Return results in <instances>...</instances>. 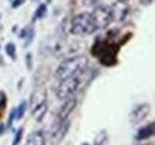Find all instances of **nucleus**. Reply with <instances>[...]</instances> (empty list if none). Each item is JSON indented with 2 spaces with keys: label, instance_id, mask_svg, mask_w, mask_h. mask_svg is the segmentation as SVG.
Returning a JSON list of instances; mask_svg holds the SVG:
<instances>
[{
  "label": "nucleus",
  "instance_id": "obj_1",
  "mask_svg": "<svg viewBox=\"0 0 155 145\" xmlns=\"http://www.w3.org/2000/svg\"><path fill=\"white\" fill-rule=\"evenodd\" d=\"M87 64H88V60L84 55L66 58L58 67V69L55 72V79L61 81V80L71 77V76L80 75L81 72H84L87 69Z\"/></svg>",
  "mask_w": 155,
  "mask_h": 145
},
{
  "label": "nucleus",
  "instance_id": "obj_2",
  "mask_svg": "<svg viewBox=\"0 0 155 145\" xmlns=\"http://www.w3.org/2000/svg\"><path fill=\"white\" fill-rule=\"evenodd\" d=\"M119 51V45L109 40H97L91 53L99 58L100 63L105 67H112L117 63V54Z\"/></svg>",
  "mask_w": 155,
  "mask_h": 145
},
{
  "label": "nucleus",
  "instance_id": "obj_3",
  "mask_svg": "<svg viewBox=\"0 0 155 145\" xmlns=\"http://www.w3.org/2000/svg\"><path fill=\"white\" fill-rule=\"evenodd\" d=\"M87 76V72L85 70L80 75L71 76L60 81V85L56 88V95L58 99H68L73 96L84 85V79Z\"/></svg>",
  "mask_w": 155,
  "mask_h": 145
},
{
  "label": "nucleus",
  "instance_id": "obj_4",
  "mask_svg": "<svg viewBox=\"0 0 155 145\" xmlns=\"http://www.w3.org/2000/svg\"><path fill=\"white\" fill-rule=\"evenodd\" d=\"M94 31H97L96 25L93 23V19L91 13L82 12L79 13L75 17H73L71 23V32L75 36H86L91 35Z\"/></svg>",
  "mask_w": 155,
  "mask_h": 145
},
{
  "label": "nucleus",
  "instance_id": "obj_5",
  "mask_svg": "<svg viewBox=\"0 0 155 145\" xmlns=\"http://www.w3.org/2000/svg\"><path fill=\"white\" fill-rule=\"evenodd\" d=\"M31 113L35 120L41 121L48 109L47 106V92L43 88H37L31 95Z\"/></svg>",
  "mask_w": 155,
  "mask_h": 145
},
{
  "label": "nucleus",
  "instance_id": "obj_6",
  "mask_svg": "<svg viewBox=\"0 0 155 145\" xmlns=\"http://www.w3.org/2000/svg\"><path fill=\"white\" fill-rule=\"evenodd\" d=\"M91 16H92L93 23L96 25V29L99 30V29L106 27L111 23V20L114 19V11L111 7H109L106 5H99L93 10Z\"/></svg>",
  "mask_w": 155,
  "mask_h": 145
},
{
  "label": "nucleus",
  "instance_id": "obj_7",
  "mask_svg": "<svg viewBox=\"0 0 155 145\" xmlns=\"http://www.w3.org/2000/svg\"><path fill=\"white\" fill-rule=\"evenodd\" d=\"M71 127V120L67 119L62 123L55 124V126L53 127V131L50 133V143L51 145H58L66 137L68 130Z\"/></svg>",
  "mask_w": 155,
  "mask_h": 145
},
{
  "label": "nucleus",
  "instance_id": "obj_8",
  "mask_svg": "<svg viewBox=\"0 0 155 145\" xmlns=\"http://www.w3.org/2000/svg\"><path fill=\"white\" fill-rule=\"evenodd\" d=\"M149 112H150V105H148V104L137 105L135 108L130 112V115H129L130 123H131L133 125L142 123V121L148 117Z\"/></svg>",
  "mask_w": 155,
  "mask_h": 145
},
{
  "label": "nucleus",
  "instance_id": "obj_9",
  "mask_svg": "<svg viewBox=\"0 0 155 145\" xmlns=\"http://www.w3.org/2000/svg\"><path fill=\"white\" fill-rule=\"evenodd\" d=\"M75 107H77V99L75 98H68V100L61 106V108L58 111V117H56V124L67 120Z\"/></svg>",
  "mask_w": 155,
  "mask_h": 145
},
{
  "label": "nucleus",
  "instance_id": "obj_10",
  "mask_svg": "<svg viewBox=\"0 0 155 145\" xmlns=\"http://www.w3.org/2000/svg\"><path fill=\"white\" fill-rule=\"evenodd\" d=\"M25 145H45V137L42 131L32 132L28 136Z\"/></svg>",
  "mask_w": 155,
  "mask_h": 145
},
{
  "label": "nucleus",
  "instance_id": "obj_11",
  "mask_svg": "<svg viewBox=\"0 0 155 145\" xmlns=\"http://www.w3.org/2000/svg\"><path fill=\"white\" fill-rule=\"evenodd\" d=\"M154 123H150L149 125L140 128L137 131V134L135 136V139L136 140H144V139H148V138L153 137L154 136Z\"/></svg>",
  "mask_w": 155,
  "mask_h": 145
},
{
  "label": "nucleus",
  "instance_id": "obj_12",
  "mask_svg": "<svg viewBox=\"0 0 155 145\" xmlns=\"http://www.w3.org/2000/svg\"><path fill=\"white\" fill-rule=\"evenodd\" d=\"M107 139H109L107 132L105 130H103L97 134V137L93 142V145H107Z\"/></svg>",
  "mask_w": 155,
  "mask_h": 145
},
{
  "label": "nucleus",
  "instance_id": "obj_13",
  "mask_svg": "<svg viewBox=\"0 0 155 145\" xmlns=\"http://www.w3.org/2000/svg\"><path fill=\"white\" fill-rule=\"evenodd\" d=\"M26 107H28V102H26V101H21L19 107L16 109V119H17V120H19V119H21V118L24 117Z\"/></svg>",
  "mask_w": 155,
  "mask_h": 145
},
{
  "label": "nucleus",
  "instance_id": "obj_14",
  "mask_svg": "<svg viewBox=\"0 0 155 145\" xmlns=\"http://www.w3.org/2000/svg\"><path fill=\"white\" fill-rule=\"evenodd\" d=\"M45 14H47V6H45L44 4H42V5H39L38 8L36 10V12H35V14H34V20L39 19V18H44Z\"/></svg>",
  "mask_w": 155,
  "mask_h": 145
},
{
  "label": "nucleus",
  "instance_id": "obj_15",
  "mask_svg": "<svg viewBox=\"0 0 155 145\" xmlns=\"http://www.w3.org/2000/svg\"><path fill=\"white\" fill-rule=\"evenodd\" d=\"M5 51H6V54L8 55L12 60L16 58V45H15V44H12V43L6 44V47H5Z\"/></svg>",
  "mask_w": 155,
  "mask_h": 145
},
{
  "label": "nucleus",
  "instance_id": "obj_16",
  "mask_svg": "<svg viewBox=\"0 0 155 145\" xmlns=\"http://www.w3.org/2000/svg\"><path fill=\"white\" fill-rule=\"evenodd\" d=\"M34 36H35V32H34V30L31 29V27H28L26 29V34H25V43H24V47H28L31 42H32V39H34Z\"/></svg>",
  "mask_w": 155,
  "mask_h": 145
},
{
  "label": "nucleus",
  "instance_id": "obj_17",
  "mask_svg": "<svg viewBox=\"0 0 155 145\" xmlns=\"http://www.w3.org/2000/svg\"><path fill=\"white\" fill-rule=\"evenodd\" d=\"M23 127H20L19 130L16 132V136H15V139H13V143L12 145H18L20 143V140H21V137H23Z\"/></svg>",
  "mask_w": 155,
  "mask_h": 145
},
{
  "label": "nucleus",
  "instance_id": "obj_18",
  "mask_svg": "<svg viewBox=\"0 0 155 145\" xmlns=\"http://www.w3.org/2000/svg\"><path fill=\"white\" fill-rule=\"evenodd\" d=\"M16 118V108H13L11 111V113H10V118H8V121H7V128H10V127L12 126V123H13V119Z\"/></svg>",
  "mask_w": 155,
  "mask_h": 145
},
{
  "label": "nucleus",
  "instance_id": "obj_19",
  "mask_svg": "<svg viewBox=\"0 0 155 145\" xmlns=\"http://www.w3.org/2000/svg\"><path fill=\"white\" fill-rule=\"evenodd\" d=\"M6 102H7V99H6V95L4 92L0 93V108H5L6 107Z\"/></svg>",
  "mask_w": 155,
  "mask_h": 145
},
{
  "label": "nucleus",
  "instance_id": "obj_20",
  "mask_svg": "<svg viewBox=\"0 0 155 145\" xmlns=\"http://www.w3.org/2000/svg\"><path fill=\"white\" fill-rule=\"evenodd\" d=\"M23 2H24V0H13V1H12V7L16 8V7L20 6Z\"/></svg>",
  "mask_w": 155,
  "mask_h": 145
},
{
  "label": "nucleus",
  "instance_id": "obj_21",
  "mask_svg": "<svg viewBox=\"0 0 155 145\" xmlns=\"http://www.w3.org/2000/svg\"><path fill=\"white\" fill-rule=\"evenodd\" d=\"M26 60H28V69H31V55L29 54L26 56Z\"/></svg>",
  "mask_w": 155,
  "mask_h": 145
},
{
  "label": "nucleus",
  "instance_id": "obj_22",
  "mask_svg": "<svg viewBox=\"0 0 155 145\" xmlns=\"http://www.w3.org/2000/svg\"><path fill=\"white\" fill-rule=\"evenodd\" d=\"M142 5H149V4H152L153 2V0H138Z\"/></svg>",
  "mask_w": 155,
  "mask_h": 145
},
{
  "label": "nucleus",
  "instance_id": "obj_23",
  "mask_svg": "<svg viewBox=\"0 0 155 145\" xmlns=\"http://www.w3.org/2000/svg\"><path fill=\"white\" fill-rule=\"evenodd\" d=\"M5 128H6V127H5L4 124H0V136L4 133V130H5Z\"/></svg>",
  "mask_w": 155,
  "mask_h": 145
},
{
  "label": "nucleus",
  "instance_id": "obj_24",
  "mask_svg": "<svg viewBox=\"0 0 155 145\" xmlns=\"http://www.w3.org/2000/svg\"><path fill=\"white\" fill-rule=\"evenodd\" d=\"M133 145H153V144H138V143H135V144Z\"/></svg>",
  "mask_w": 155,
  "mask_h": 145
},
{
  "label": "nucleus",
  "instance_id": "obj_25",
  "mask_svg": "<svg viewBox=\"0 0 155 145\" xmlns=\"http://www.w3.org/2000/svg\"><path fill=\"white\" fill-rule=\"evenodd\" d=\"M118 1H119V2H127L128 0H118Z\"/></svg>",
  "mask_w": 155,
  "mask_h": 145
},
{
  "label": "nucleus",
  "instance_id": "obj_26",
  "mask_svg": "<svg viewBox=\"0 0 155 145\" xmlns=\"http://www.w3.org/2000/svg\"><path fill=\"white\" fill-rule=\"evenodd\" d=\"M81 145H90V144H88V143H82Z\"/></svg>",
  "mask_w": 155,
  "mask_h": 145
}]
</instances>
